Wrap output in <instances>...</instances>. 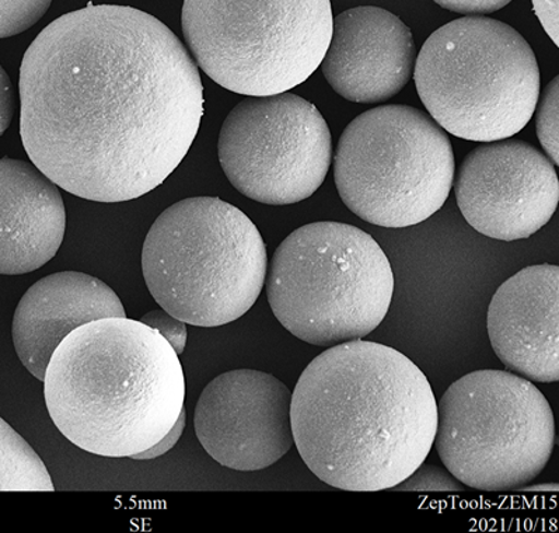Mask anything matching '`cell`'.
Returning a JSON list of instances; mask_svg holds the SVG:
<instances>
[{
	"instance_id": "cell-1",
	"label": "cell",
	"mask_w": 559,
	"mask_h": 533,
	"mask_svg": "<svg viewBox=\"0 0 559 533\" xmlns=\"http://www.w3.org/2000/svg\"><path fill=\"white\" fill-rule=\"evenodd\" d=\"M20 133L39 170L96 202L165 182L204 115L194 59L142 10L88 4L38 34L20 69Z\"/></svg>"
},
{
	"instance_id": "cell-2",
	"label": "cell",
	"mask_w": 559,
	"mask_h": 533,
	"mask_svg": "<svg viewBox=\"0 0 559 533\" xmlns=\"http://www.w3.org/2000/svg\"><path fill=\"white\" fill-rule=\"evenodd\" d=\"M290 422L301 459L325 485L392 490L427 461L438 402L399 350L354 340L326 348L301 372Z\"/></svg>"
},
{
	"instance_id": "cell-3",
	"label": "cell",
	"mask_w": 559,
	"mask_h": 533,
	"mask_svg": "<svg viewBox=\"0 0 559 533\" xmlns=\"http://www.w3.org/2000/svg\"><path fill=\"white\" fill-rule=\"evenodd\" d=\"M53 424L83 451L132 458L165 438L186 400L175 348L141 320H94L69 333L44 378Z\"/></svg>"
},
{
	"instance_id": "cell-4",
	"label": "cell",
	"mask_w": 559,
	"mask_h": 533,
	"mask_svg": "<svg viewBox=\"0 0 559 533\" xmlns=\"http://www.w3.org/2000/svg\"><path fill=\"white\" fill-rule=\"evenodd\" d=\"M266 266V246L257 226L216 197L168 206L142 249L153 299L198 328H219L249 312L264 288Z\"/></svg>"
},
{
	"instance_id": "cell-5",
	"label": "cell",
	"mask_w": 559,
	"mask_h": 533,
	"mask_svg": "<svg viewBox=\"0 0 559 533\" xmlns=\"http://www.w3.org/2000/svg\"><path fill=\"white\" fill-rule=\"evenodd\" d=\"M265 281L280 323L301 342L324 348L374 332L394 294L392 264L378 241L341 222L292 232Z\"/></svg>"
},
{
	"instance_id": "cell-6",
	"label": "cell",
	"mask_w": 559,
	"mask_h": 533,
	"mask_svg": "<svg viewBox=\"0 0 559 533\" xmlns=\"http://www.w3.org/2000/svg\"><path fill=\"white\" fill-rule=\"evenodd\" d=\"M414 76L430 117L467 141L516 135L540 97V68L532 47L509 24L485 16L438 28L420 48Z\"/></svg>"
},
{
	"instance_id": "cell-7",
	"label": "cell",
	"mask_w": 559,
	"mask_h": 533,
	"mask_svg": "<svg viewBox=\"0 0 559 533\" xmlns=\"http://www.w3.org/2000/svg\"><path fill=\"white\" fill-rule=\"evenodd\" d=\"M181 20L202 71L245 96L278 95L308 81L334 22L330 0H185Z\"/></svg>"
},
{
	"instance_id": "cell-8",
	"label": "cell",
	"mask_w": 559,
	"mask_h": 533,
	"mask_svg": "<svg viewBox=\"0 0 559 533\" xmlns=\"http://www.w3.org/2000/svg\"><path fill=\"white\" fill-rule=\"evenodd\" d=\"M454 170L447 132L411 106H380L356 117L334 156L344 204L382 228H408L437 214L452 191Z\"/></svg>"
},
{
	"instance_id": "cell-9",
	"label": "cell",
	"mask_w": 559,
	"mask_h": 533,
	"mask_svg": "<svg viewBox=\"0 0 559 533\" xmlns=\"http://www.w3.org/2000/svg\"><path fill=\"white\" fill-rule=\"evenodd\" d=\"M440 461L479 491H519L550 462L556 419L540 389L521 375L483 369L450 384L438 404Z\"/></svg>"
},
{
	"instance_id": "cell-10",
	"label": "cell",
	"mask_w": 559,
	"mask_h": 533,
	"mask_svg": "<svg viewBox=\"0 0 559 533\" xmlns=\"http://www.w3.org/2000/svg\"><path fill=\"white\" fill-rule=\"evenodd\" d=\"M227 179L261 204L308 200L323 185L333 140L318 107L289 92L249 96L226 117L217 142Z\"/></svg>"
},
{
	"instance_id": "cell-11",
	"label": "cell",
	"mask_w": 559,
	"mask_h": 533,
	"mask_svg": "<svg viewBox=\"0 0 559 533\" xmlns=\"http://www.w3.org/2000/svg\"><path fill=\"white\" fill-rule=\"evenodd\" d=\"M460 211L488 238H531L551 221L559 200L556 166L521 140L483 142L467 153L453 180Z\"/></svg>"
},
{
	"instance_id": "cell-12",
	"label": "cell",
	"mask_w": 559,
	"mask_h": 533,
	"mask_svg": "<svg viewBox=\"0 0 559 533\" xmlns=\"http://www.w3.org/2000/svg\"><path fill=\"white\" fill-rule=\"evenodd\" d=\"M290 406L289 388L274 375L255 369L222 374L198 400L197 437L222 466L259 472L295 446Z\"/></svg>"
},
{
	"instance_id": "cell-13",
	"label": "cell",
	"mask_w": 559,
	"mask_h": 533,
	"mask_svg": "<svg viewBox=\"0 0 559 533\" xmlns=\"http://www.w3.org/2000/svg\"><path fill=\"white\" fill-rule=\"evenodd\" d=\"M415 57L413 33L403 20L382 8L359 7L334 19L321 69L340 96L374 105L408 85Z\"/></svg>"
},
{
	"instance_id": "cell-14",
	"label": "cell",
	"mask_w": 559,
	"mask_h": 533,
	"mask_svg": "<svg viewBox=\"0 0 559 533\" xmlns=\"http://www.w3.org/2000/svg\"><path fill=\"white\" fill-rule=\"evenodd\" d=\"M559 269L526 266L504 281L488 308V335L504 367L532 382L559 379Z\"/></svg>"
},
{
	"instance_id": "cell-15",
	"label": "cell",
	"mask_w": 559,
	"mask_h": 533,
	"mask_svg": "<svg viewBox=\"0 0 559 533\" xmlns=\"http://www.w3.org/2000/svg\"><path fill=\"white\" fill-rule=\"evenodd\" d=\"M127 318L121 299L102 280L78 271L44 276L23 295L13 318V344L27 371L44 382L62 340L94 320Z\"/></svg>"
},
{
	"instance_id": "cell-16",
	"label": "cell",
	"mask_w": 559,
	"mask_h": 533,
	"mask_svg": "<svg viewBox=\"0 0 559 533\" xmlns=\"http://www.w3.org/2000/svg\"><path fill=\"white\" fill-rule=\"evenodd\" d=\"M67 230L61 192L34 163L0 159V274L32 273L56 258Z\"/></svg>"
},
{
	"instance_id": "cell-17",
	"label": "cell",
	"mask_w": 559,
	"mask_h": 533,
	"mask_svg": "<svg viewBox=\"0 0 559 533\" xmlns=\"http://www.w3.org/2000/svg\"><path fill=\"white\" fill-rule=\"evenodd\" d=\"M52 478L26 439L0 418V491H53Z\"/></svg>"
},
{
	"instance_id": "cell-18",
	"label": "cell",
	"mask_w": 559,
	"mask_h": 533,
	"mask_svg": "<svg viewBox=\"0 0 559 533\" xmlns=\"http://www.w3.org/2000/svg\"><path fill=\"white\" fill-rule=\"evenodd\" d=\"M536 128L544 151L559 165V78H554L544 88L540 103H537Z\"/></svg>"
},
{
	"instance_id": "cell-19",
	"label": "cell",
	"mask_w": 559,
	"mask_h": 533,
	"mask_svg": "<svg viewBox=\"0 0 559 533\" xmlns=\"http://www.w3.org/2000/svg\"><path fill=\"white\" fill-rule=\"evenodd\" d=\"M52 0H0V38L17 36L38 23Z\"/></svg>"
},
{
	"instance_id": "cell-20",
	"label": "cell",
	"mask_w": 559,
	"mask_h": 533,
	"mask_svg": "<svg viewBox=\"0 0 559 533\" xmlns=\"http://www.w3.org/2000/svg\"><path fill=\"white\" fill-rule=\"evenodd\" d=\"M411 493H460L464 486L448 469L420 463L411 475L392 488Z\"/></svg>"
},
{
	"instance_id": "cell-21",
	"label": "cell",
	"mask_w": 559,
	"mask_h": 533,
	"mask_svg": "<svg viewBox=\"0 0 559 533\" xmlns=\"http://www.w3.org/2000/svg\"><path fill=\"white\" fill-rule=\"evenodd\" d=\"M141 322L157 330L170 343L178 355L185 353L188 332L187 323L182 322V320L166 312L165 309H159L143 316Z\"/></svg>"
},
{
	"instance_id": "cell-22",
	"label": "cell",
	"mask_w": 559,
	"mask_h": 533,
	"mask_svg": "<svg viewBox=\"0 0 559 533\" xmlns=\"http://www.w3.org/2000/svg\"><path fill=\"white\" fill-rule=\"evenodd\" d=\"M433 2L450 12L467 14V16H484V14L498 12L513 0H433Z\"/></svg>"
},
{
	"instance_id": "cell-23",
	"label": "cell",
	"mask_w": 559,
	"mask_h": 533,
	"mask_svg": "<svg viewBox=\"0 0 559 533\" xmlns=\"http://www.w3.org/2000/svg\"><path fill=\"white\" fill-rule=\"evenodd\" d=\"M186 428V410H182L180 417H178L177 423L170 431H168L167 436L162 439L160 442H157L156 446L147 449L145 452L138 453V455H133L132 459H136V461H152V459L159 458L165 455L173 447L176 446L178 439L181 438L182 433H185Z\"/></svg>"
},
{
	"instance_id": "cell-24",
	"label": "cell",
	"mask_w": 559,
	"mask_h": 533,
	"mask_svg": "<svg viewBox=\"0 0 559 533\" xmlns=\"http://www.w3.org/2000/svg\"><path fill=\"white\" fill-rule=\"evenodd\" d=\"M558 0H533L534 12L540 19L542 26L546 29L548 36L558 46L559 39V7Z\"/></svg>"
},
{
	"instance_id": "cell-25",
	"label": "cell",
	"mask_w": 559,
	"mask_h": 533,
	"mask_svg": "<svg viewBox=\"0 0 559 533\" xmlns=\"http://www.w3.org/2000/svg\"><path fill=\"white\" fill-rule=\"evenodd\" d=\"M14 115V91L12 81L0 67V137L7 132Z\"/></svg>"
},
{
	"instance_id": "cell-26",
	"label": "cell",
	"mask_w": 559,
	"mask_h": 533,
	"mask_svg": "<svg viewBox=\"0 0 559 533\" xmlns=\"http://www.w3.org/2000/svg\"><path fill=\"white\" fill-rule=\"evenodd\" d=\"M559 490V487L557 485V483H544V485H534V486H526V487H523L522 490H519V491H548V493H551V491H558Z\"/></svg>"
}]
</instances>
